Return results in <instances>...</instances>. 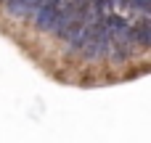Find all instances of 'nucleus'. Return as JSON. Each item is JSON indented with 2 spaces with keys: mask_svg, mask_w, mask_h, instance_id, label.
Wrapping results in <instances>:
<instances>
[{
  "mask_svg": "<svg viewBox=\"0 0 151 143\" xmlns=\"http://www.w3.org/2000/svg\"><path fill=\"white\" fill-rule=\"evenodd\" d=\"M48 0H5V11L13 19H32V13Z\"/></svg>",
  "mask_w": 151,
  "mask_h": 143,
  "instance_id": "1",
  "label": "nucleus"
}]
</instances>
